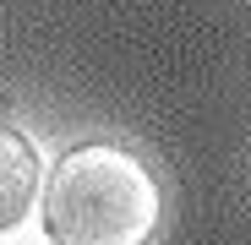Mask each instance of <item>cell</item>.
<instances>
[{
	"instance_id": "2",
	"label": "cell",
	"mask_w": 251,
	"mask_h": 245,
	"mask_svg": "<svg viewBox=\"0 0 251 245\" xmlns=\"http://www.w3.org/2000/svg\"><path fill=\"white\" fill-rule=\"evenodd\" d=\"M33 191H38V153L27 147L17 126L0 120V234L22 223Z\"/></svg>"
},
{
	"instance_id": "1",
	"label": "cell",
	"mask_w": 251,
	"mask_h": 245,
	"mask_svg": "<svg viewBox=\"0 0 251 245\" xmlns=\"http://www.w3.org/2000/svg\"><path fill=\"white\" fill-rule=\"evenodd\" d=\"M158 229V185L126 147H71L44 196V234L55 245H142Z\"/></svg>"
}]
</instances>
